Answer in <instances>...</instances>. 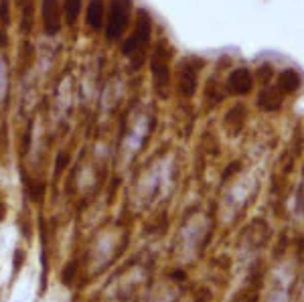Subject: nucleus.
Returning <instances> with one entry per match:
<instances>
[{
	"mask_svg": "<svg viewBox=\"0 0 304 302\" xmlns=\"http://www.w3.org/2000/svg\"><path fill=\"white\" fill-rule=\"evenodd\" d=\"M150 33H152V18L148 16L146 10H138V16H136V26H134V33L130 35V39L124 43L122 51L136 59H140V55L146 51L148 43H150Z\"/></svg>",
	"mask_w": 304,
	"mask_h": 302,
	"instance_id": "nucleus-1",
	"label": "nucleus"
},
{
	"mask_svg": "<svg viewBox=\"0 0 304 302\" xmlns=\"http://www.w3.org/2000/svg\"><path fill=\"white\" fill-rule=\"evenodd\" d=\"M130 10H132V0H110V14L106 26V35L110 41L118 39L126 31L130 22Z\"/></svg>",
	"mask_w": 304,
	"mask_h": 302,
	"instance_id": "nucleus-2",
	"label": "nucleus"
},
{
	"mask_svg": "<svg viewBox=\"0 0 304 302\" xmlns=\"http://www.w3.org/2000/svg\"><path fill=\"white\" fill-rule=\"evenodd\" d=\"M43 22H45L47 35H55L59 31V2L57 0L43 2Z\"/></svg>",
	"mask_w": 304,
	"mask_h": 302,
	"instance_id": "nucleus-3",
	"label": "nucleus"
},
{
	"mask_svg": "<svg viewBox=\"0 0 304 302\" xmlns=\"http://www.w3.org/2000/svg\"><path fill=\"white\" fill-rule=\"evenodd\" d=\"M229 89L231 94H248L252 89V73L248 69H235L229 75Z\"/></svg>",
	"mask_w": 304,
	"mask_h": 302,
	"instance_id": "nucleus-4",
	"label": "nucleus"
},
{
	"mask_svg": "<svg viewBox=\"0 0 304 302\" xmlns=\"http://www.w3.org/2000/svg\"><path fill=\"white\" fill-rule=\"evenodd\" d=\"M195 73H197V67H195L191 61H187V63L183 65V69H180V92H183L185 96H191V94L195 92V85H197Z\"/></svg>",
	"mask_w": 304,
	"mask_h": 302,
	"instance_id": "nucleus-5",
	"label": "nucleus"
},
{
	"mask_svg": "<svg viewBox=\"0 0 304 302\" xmlns=\"http://www.w3.org/2000/svg\"><path fill=\"white\" fill-rule=\"evenodd\" d=\"M104 0H89L87 4V12H85V20L92 28H102V22H104Z\"/></svg>",
	"mask_w": 304,
	"mask_h": 302,
	"instance_id": "nucleus-6",
	"label": "nucleus"
},
{
	"mask_svg": "<svg viewBox=\"0 0 304 302\" xmlns=\"http://www.w3.org/2000/svg\"><path fill=\"white\" fill-rule=\"evenodd\" d=\"M260 104H262V108H266V110H276V108H280V104H282V96L276 94V89H266V92L262 94V98H260Z\"/></svg>",
	"mask_w": 304,
	"mask_h": 302,
	"instance_id": "nucleus-7",
	"label": "nucleus"
},
{
	"mask_svg": "<svg viewBox=\"0 0 304 302\" xmlns=\"http://www.w3.org/2000/svg\"><path fill=\"white\" fill-rule=\"evenodd\" d=\"M81 4L83 0H65V6H63V12H65V20L69 24H73L79 16V10H81Z\"/></svg>",
	"mask_w": 304,
	"mask_h": 302,
	"instance_id": "nucleus-8",
	"label": "nucleus"
},
{
	"mask_svg": "<svg viewBox=\"0 0 304 302\" xmlns=\"http://www.w3.org/2000/svg\"><path fill=\"white\" fill-rule=\"evenodd\" d=\"M298 83H300V79H298V73H294V71H284L280 75V89H284V92H294L298 87Z\"/></svg>",
	"mask_w": 304,
	"mask_h": 302,
	"instance_id": "nucleus-9",
	"label": "nucleus"
},
{
	"mask_svg": "<svg viewBox=\"0 0 304 302\" xmlns=\"http://www.w3.org/2000/svg\"><path fill=\"white\" fill-rule=\"evenodd\" d=\"M18 4L22 6V12L26 18H31V10H33V0H18Z\"/></svg>",
	"mask_w": 304,
	"mask_h": 302,
	"instance_id": "nucleus-10",
	"label": "nucleus"
},
{
	"mask_svg": "<svg viewBox=\"0 0 304 302\" xmlns=\"http://www.w3.org/2000/svg\"><path fill=\"white\" fill-rule=\"evenodd\" d=\"M4 213H6V209H4V203L0 201V221L4 219Z\"/></svg>",
	"mask_w": 304,
	"mask_h": 302,
	"instance_id": "nucleus-11",
	"label": "nucleus"
}]
</instances>
